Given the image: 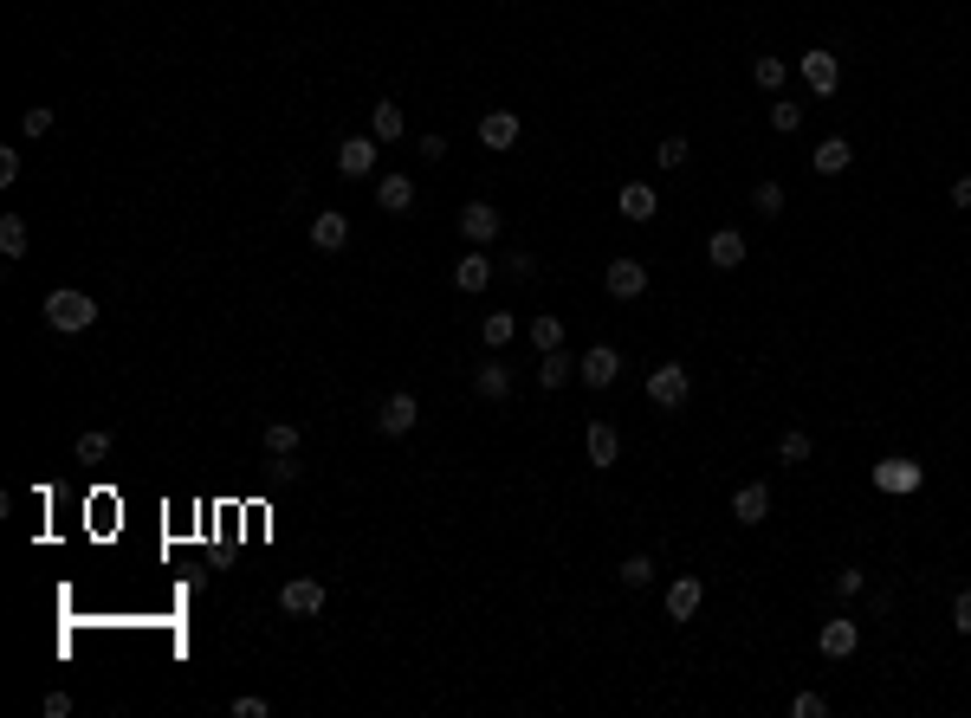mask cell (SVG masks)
<instances>
[{"mask_svg":"<svg viewBox=\"0 0 971 718\" xmlns=\"http://www.w3.org/2000/svg\"><path fill=\"white\" fill-rule=\"evenodd\" d=\"M46 324L52 330H91L98 324V305H91V292H72V285H59V292H46Z\"/></svg>","mask_w":971,"mask_h":718,"instance_id":"cell-1","label":"cell"},{"mask_svg":"<svg viewBox=\"0 0 971 718\" xmlns=\"http://www.w3.org/2000/svg\"><path fill=\"white\" fill-rule=\"evenodd\" d=\"M687 395H693L687 363H654V376H648V402L654 408H687Z\"/></svg>","mask_w":971,"mask_h":718,"instance_id":"cell-2","label":"cell"},{"mask_svg":"<svg viewBox=\"0 0 971 718\" xmlns=\"http://www.w3.org/2000/svg\"><path fill=\"white\" fill-rule=\"evenodd\" d=\"M603 285H609V298H622V305H635V298L648 292V266H641V259H609Z\"/></svg>","mask_w":971,"mask_h":718,"instance_id":"cell-3","label":"cell"},{"mask_svg":"<svg viewBox=\"0 0 971 718\" xmlns=\"http://www.w3.org/2000/svg\"><path fill=\"white\" fill-rule=\"evenodd\" d=\"M415 421H421V402H415V395H389V402H382L376 408V427H382V434H389V440H402V434H415Z\"/></svg>","mask_w":971,"mask_h":718,"instance_id":"cell-4","label":"cell"},{"mask_svg":"<svg viewBox=\"0 0 971 718\" xmlns=\"http://www.w3.org/2000/svg\"><path fill=\"white\" fill-rule=\"evenodd\" d=\"M279 609L285 615H324V583L318 576H292V583L279 589Z\"/></svg>","mask_w":971,"mask_h":718,"instance_id":"cell-5","label":"cell"},{"mask_svg":"<svg viewBox=\"0 0 971 718\" xmlns=\"http://www.w3.org/2000/svg\"><path fill=\"white\" fill-rule=\"evenodd\" d=\"M797 72H803V85H810L816 98H829V91L842 85V65H836V52H803V59H797Z\"/></svg>","mask_w":971,"mask_h":718,"instance_id":"cell-6","label":"cell"},{"mask_svg":"<svg viewBox=\"0 0 971 718\" xmlns=\"http://www.w3.org/2000/svg\"><path fill=\"white\" fill-rule=\"evenodd\" d=\"M518 136H525L518 110H486V117H480V143H486V149H499V156L518 143Z\"/></svg>","mask_w":971,"mask_h":718,"instance_id":"cell-7","label":"cell"},{"mask_svg":"<svg viewBox=\"0 0 971 718\" xmlns=\"http://www.w3.org/2000/svg\"><path fill=\"white\" fill-rule=\"evenodd\" d=\"M874 486L881 492H920V466H913L907 453H887V460L874 466Z\"/></svg>","mask_w":971,"mask_h":718,"instance_id":"cell-8","label":"cell"},{"mask_svg":"<svg viewBox=\"0 0 971 718\" xmlns=\"http://www.w3.org/2000/svg\"><path fill=\"white\" fill-rule=\"evenodd\" d=\"M311 246H318V253H344V246H350V214L324 207V214L311 220Z\"/></svg>","mask_w":971,"mask_h":718,"instance_id":"cell-9","label":"cell"},{"mask_svg":"<svg viewBox=\"0 0 971 718\" xmlns=\"http://www.w3.org/2000/svg\"><path fill=\"white\" fill-rule=\"evenodd\" d=\"M706 602V583L700 576H680V583H667V621H693Z\"/></svg>","mask_w":971,"mask_h":718,"instance_id":"cell-10","label":"cell"},{"mask_svg":"<svg viewBox=\"0 0 971 718\" xmlns=\"http://www.w3.org/2000/svg\"><path fill=\"white\" fill-rule=\"evenodd\" d=\"M376 136H350V143L344 149H337V169H344L350 175V182H357V175H376Z\"/></svg>","mask_w":971,"mask_h":718,"instance_id":"cell-11","label":"cell"},{"mask_svg":"<svg viewBox=\"0 0 971 718\" xmlns=\"http://www.w3.org/2000/svg\"><path fill=\"white\" fill-rule=\"evenodd\" d=\"M577 369H583V382H590V389H609V382L622 376V356H615L609 343H596L590 356H577Z\"/></svg>","mask_w":971,"mask_h":718,"instance_id":"cell-12","label":"cell"},{"mask_svg":"<svg viewBox=\"0 0 971 718\" xmlns=\"http://www.w3.org/2000/svg\"><path fill=\"white\" fill-rule=\"evenodd\" d=\"M460 233H467L473 246H486L492 233H499V207H492V201H467V207H460Z\"/></svg>","mask_w":971,"mask_h":718,"instance_id":"cell-13","label":"cell"},{"mask_svg":"<svg viewBox=\"0 0 971 718\" xmlns=\"http://www.w3.org/2000/svg\"><path fill=\"white\" fill-rule=\"evenodd\" d=\"M706 259H713L719 272H738V266H745V233H738V227H719L713 240H706Z\"/></svg>","mask_w":971,"mask_h":718,"instance_id":"cell-14","label":"cell"},{"mask_svg":"<svg viewBox=\"0 0 971 718\" xmlns=\"http://www.w3.org/2000/svg\"><path fill=\"white\" fill-rule=\"evenodd\" d=\"M732 518L738 524H764V518H771V486H758V479H751V486H738L732 492Z\"/></svg>","mask_w":971,"mask_h":718,"instance_id":"cell-15","label":"cell"},{"mask_svg":"<svg viewBox=\"0 0 971 718\" xmlns=\"http://www.w3.org/2000/svg\"><path fill=\"white\" fill-rule=\"evenodd\" d=\"M615 207H622V220H635V227H641V220H654V214H661V195H654L648 182H628L622 195H615Z\"/></svg>","mask_w":971,"mask_h":718,"instance_id":"cell-16","label":"cell"},{"mask_svg":"<svg viewBox=\"0 0 971 718\" xmlns=\"http://www.w3.org/2000/svg\"><path fill=\"white\" fill-rule=\"evenodd\" d=\"M376 207H382V214H415V182H408V175H382V182H376Z\"/></svg>","mask_w":971,"mask_h":718,"instance_id":"cell-17","label":"cell"},{"mask_svg":"<svg viewBox=\"0 0 971 718\" xmlns=\"http://www.w3.org/2000/svg\"><path fill=\"white\" fill-rule=\"evenodd\" d=\"M855 641H861L855 621H823V628H816V647H823L829 660H849V654H855Z\"/></svg>","mask_w":971,"mask_h":718,"instance_id":"cell-18","label":"cell"},{"mask_svg":"<svg viewBox=\"0 0 971 718\" xmlns=\"http://www.w3.org/2000/svg\"><path fill=\"white\" fill-rule=\"evenodd\" d=\"M583 447H590V466H615V460H622V434H615L609 421H590Z\"/></svg>","mask_w":971,"mask_h":718,"instance_id":"cell-19","label":"cell"},{"mask_svg":"<svg viewBox=\"0 0 971 718\" xmlns=\"http://www.w3.org/2000/svg\"><path fill=\"white\" fill-rule=\"evenodd\" d=\"M849 162H855L849 136H823V143H816V156H810V169H816V175H842Z\"/></svg>","mask_w":971,"mask_h":718,"instance_id":"cell-20","label":"cell"},{"mask_svg":"<svg viewBox=\"0 0 971 718\" xmlns=\"http://www.w3.org/2000/svg\"><path fill=\"white\" fill-rule=\"evenodd\" d=\"M583 369H577V356H564V350H544V363H538V389H564V382H577Z\"/></svg>","mask_w":971,"mask_h":718,"instance_id":"cell-21","label":"cell"},{"mask_svg":"<svg viewBox=\"0 0 971 718\" xmlns=\"http://www.w3.org/2000/svg\"><path fill=\"white\" fill-rule=\"evenodd\" d=\"M473 395H480V402H512V369H505V363H480Z\"/></svg>","mask_w":971,"mask_h":718,"instance_id":"cell-22","label":"cell"},{"mask_svg":"<svg viewBox=\"0 0 971 718\" xmlns=\"http://www.w3.org/2000/svg\"><path fill=\"white\" fill-rule=\"evenodd\" d=\"M454 285H460V292H486V285H492V259L486 253L454 259Z\"/></svg>","mask_w":971,"mask_h":718,"instance_id":"cell-23","label":"cell"},{"mask_svg":"<svg viewBox=\"0 0 971 718\" xmlns=\"http://www.w3.org/2000/svg\"><path fill=\"white\" fill-rule=\"evenodd\" d=\"M369 136H376V143H402V104H369Z\"/></svg>","mask_w":971,"mask_h":718,"instance_id":"cell-24","label":"cell"},{"mask_svg":"<svg viewBox=\"0 0 971 718\" xmlns=\"http://www.w3.org/2000/svg\"><path fill=\"white\" fill-rule=\"evenodd\" d=\"M654 570H661V563H654L648 550H635V557H622V563H615V576H622V589H648V583H654Z\"/></svg>","mask_w":971,"mask_h":718,"instance_id":"cell-25","label":"cell"},{"mask_svg":"<svg viewBox=\"0 0 971 718\" xmlns=\"http://www.w3.org/2000/svg\"><path fill=\"white\" fill-rule=\"evenodd\" d=\"M531 343H538V350H564V317L538 311V317H531Z\"/></svg>","mask_w":971,"mask_h":718,"instance_id":"cell-26","label":"cell"},{"mask_svg":"<svg viewBox=\"0 0 971 718\" xmlns=\"http://www.w3.org/2000/svg\"><path fill=\"white\" fill-rule=\"evenodd\" d=\"M72 453H78V466H98V460H111V434H104V427H85Z\"/></svg>","mask_w":971,"mask_h":718,"instance_id":"cell-27","label":"cell"},{"mask_svg":"<svg viewBox=\"0 0 971 718\" xmlns=\"http://www.w3.org/2000/svg\"><path fill=\"white\" fill-rule=\"evenodd\" d=\"M26 246H33L26 220H20V214H7V220H0V253H7V259H26Z\"/></svg>","mask_w":971,"mask_h":718,"instance_id":"cell-28","label":"cell"},{"mask_svg":"<svg viewBox=\"0 0 971 718\" xmlns=\"http://www.w3.org/2000/svg\"><path fill=\"white\" fill-rule=\"evenodd\" d=\"M266 453H272V460H292V453H298V427L292 421H272L266 427Z\"/></svg>","mask_w":971,"mask_h":718,"instance_id":"cell-29","label":"cell"},{"mask_svg":"<svg viewBox=\"0 0 971 718\" xmlns=\"http://www.w3.org/2000/svg\"><path fill=\"white\" fill-rule=\"evenodd\" d=\"M480 337L492 343V350H505V343H512V337H518V317H512V311H492V317H486V324H480Z\"/></svg>","mask_w":971,"mask_h":718,"instance_id":"cell-30","label":"cell"},{"mask_svg":"<svg viewBox=\"0 0 971 718\" xmlns=\"http://www.w3.org/2000/svg\"><path fill=\"white\" fill-rule=\"evenodd\" d=\"M810 453H816V440H810V434H797V427H790V434L777 440V460H784V466H803Z\"/></svg>","mask_w":971,"mask_h":718,"instance_id":"cell-31","label":"cell"},{"mask_svg":"<svg viewBox=\"0 0 971 718\" xmlns=\"http://www.w3.org/2000/svg\"><path fill=\"white\" fill-rule=\"evenodd\" d=\"M751 78H758V91H784V78H790V65L784 59H771V52H764L758 65H751Z\"/></svg>","mask_w":971,"mask_h":718,"instance_id":"cell-32","label":"cell"},{"mask_svg":"<svg viewBox=\"0 0 971 718\" xmlns=\"http://www.w3.org/2000/svg\"><path fill=\"white\" fill-rule=\"evenodd\" d=\"M751 207H758L764 220H777V214H784V182H758V188H751Z\"/></svg>","mask_w":971,"mask_h":718,"instance_id":"cell-33","label":"cell"},{"mask_svg":"<svg viewBox=\"0 0 971 718\" xmlns=\"http://www.w3.org/2000/svg\"><path fill=\"white\" fill-rule=\"evenodd\" d=\"M771 130H777V136L803 130V104H784V98H777V104H771Z\"/></svg>","mask_w":971,"mask_h":718,"instance_id":"cell-34","label":"cell"},{"mask_svg":"<svg viewBox=\"0 0 971 718\" xmlns=\"http://www.w3.org/2000/svg\"><path fill=\"white\" fill-rule=\"evenodd\" d=\"M687 156H693V149H687V136H667V143H661V156H654V162H661V169H687Z\"/></svg>","mask_w":971,"mask_h":718,"instance_id":"cell-35","label":"cell"},{"mask_svg":"<svg viewBox=\"0 0 971 718\" xmlns=\"http://www.w3.org/2000/svg\"><path fill=\"white\" fill-rule=\"evenodd\" d=\"M20 130H26V136H46V130H52V104H33V110L20 117Z\"/></svg>","mask_w":971,"mask_h":718,"instance_id":"cell-36","label":"cell"},{"mask_svg":"<svg viewBox=\"0 0 971 718\" xmlns=\"http://www.w3.org/2000/svg\"><path fill=\"white\" fill-rule=\"evenodd\" d=\"M790 712H797V718H823L829 699H823V693H797V699H790Z\"/></svg>","mask_w":971,"mask_h":718,"instance_id":"cell-37","label":"cell"},{"mask_svg":"<svg viewBox=\"0 0 971 718\" xmlns=\"http://www.w3.org/2000/svg\"><path fill=\"white\" fill-rule=\"evenodd\" d=\"M952 628L971 634V589H959V596H952Z\"/></svg>","mask_w":971,"mask_h":718,"instance_id":"cell-38","label":"cell"},{"mask_svg":"<svg viewBox=\"0 0 971 718\" xmlns=\"http://www.w3.org/2000/svg\"><path fill=\"white\" fill-rule=\"evenodd\" d=\"M272 706H266V699H259V693H240L234 699V718H266Z\"/></svg>","mask_w":971,"mask_h":718,"instance_id":"cell-39","label":"cell"},{"mask_svg":"<svg viewBox=\"0 0 971 718\" xmlns=\"http://www.w3.org/2000/svg\"><path fill=\"white\" fill-rule=\"evenodd\" d=\"M20 182V149H0V188Z\"/></svg>","mask_w":971,"mask_h":718,"instance_id":"cell-40","label":"cell"},{"mask_svg":"<svg viewBox=\"0 0 971 718\" xmlns=\"http://www.w3.org/2000/svg\"><path fill=\"white\" fill-rule=\"evenodd\" d=\"M861 583H868L861 570H836V596H861Z\"/></svg>","mask_w":971,"mask_h":718,"instance_id":"cell-41","label":"cell"},{"mask_svg":"<svg viewBox=\"0 0 971 718\" xmlns=\"http://www.w3.org/2000/svg\"><path fill=\"white\" fill-rule=\"evenodd\" d=\"M505 266H512V279H538V259H531V253H512Z\"/></svg>","mask_w":971,"mask_h":718,"instance_id":"cell-42","label":"cell"},{"mask_svg":"<svg viewBox=\"0 0 971 718\" xmlns=\"http://www.w3.org/2000/svg\"><path fill=\"white\" fill-rule=\"evenodd\" d=\"M46 718H72V693H46Z\"/></svg>","mask_w":971,"mask_h":718,"instance_id":"cell-43","label":"cell"},{"mask_svg":"<svg viewBox=\"0 0 971 718\" xmlns=\"http://www.w3.org/2000/svg\"><path fill=\"white\" fill-rule=\"evenodd\" d=\"M952 207H971V175H959V182H952Z\"/></svg>","mask_w":971,"mask_h":718,"instance_id":"cell-44","label":"cell"}]
</instances>
